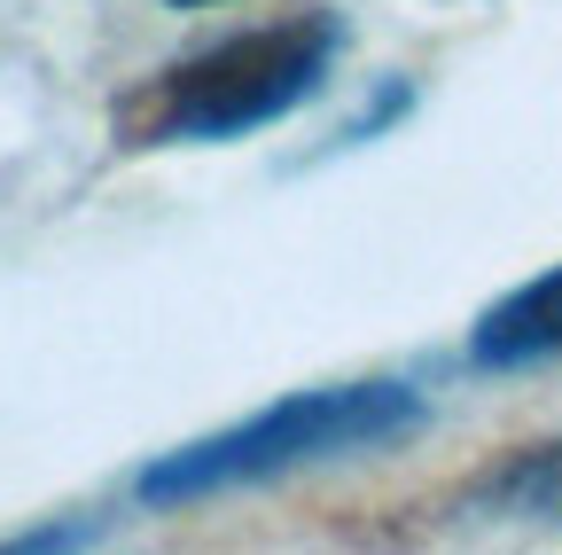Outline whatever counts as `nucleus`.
Instances as JSON below:
<instances>
[{"label":"nucleus","instance_id":"f257e3e1","mask_svg":"<svg viewBox=\"0 0 562 555\" xmlns=\"http://www.w3.org/2000/svg\"><path fill=\"white\" fill-rule=\"evenodd\" d=\"M430 423L422 391L406 384H328V391H290L273 399L266 414L220 431V439H195L180 454H157L140 469V501H211V493H235V485H266L281 469H305V462H344V454H383L398 439H414Z\"/></svg>","mask_w":562,"mask_h":555},{"label":"nucleus","instance_id":"f03ea898","mask_svg":"<svg viewBox=\"0 0 562 555\" xmlns=\"http://www.w3.org/2000/svg\"><path fill=\"white\" fill-rule=\"evenodd\" d=\"M336 55V24H273V32H243L203 47L195 63L165 71L157 87V133L165 142H227V133L273 125L297 102L321 95Z\"/></svg>","mask_w":562,"mask_h":555},{"label":"nucleus","instance_id":"39448f33","mask_svg":"<svg viewBox=\"0 0 562 555\" xmlns=\"http://www.w3.org/2000/svg\"><path fill=\"white\" fill-rule=\"evenodd\" d=\"M172 9H211V0H172Z\"/></svg>","mask_w":562,"mask_h":555},{"label":"nucleus","instance_id":"7ed1b4c3","mask_svg":"<svg viewBox=\"0 0 562 555\" xmlns=\"http://www.w3.org/2000/svg\"><path fill=\"white\" fill-rule=\"evenodd\" d=\"M469 360L508 376V368H539V360H562V266H547L539 282L508 290L469 336Z\"/></svg>","mask_w":562,"mask_h":555},{"label":"nucleus","instance_id":"20e7f679","mask_svg":"<svg viewBox=\"0 0 562 555\" xmlns=\"http://www.w3.org/2000/svg\"><path fill=\"white\" fill-rule=\"evenodd\" d=\"M461 509L469 517H508V524H562V446H531L508 469L476 477V493Z\"/></svg>","mask_w":562,"mask_h":555}]
</instances>
